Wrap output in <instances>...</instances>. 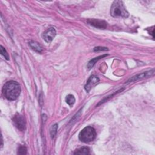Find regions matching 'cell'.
I'll list each match as a JSON object with an SVG mask.
<instances>
[{
    "mask_svg": "<svg viewBox=\"0 0 155 155\" xmlns=\"http://www.w3.org/2000/svg\"><path fill=\"white\" fill-rule=\"evenodd\" d=\"M28 45H30L31 48H32V50H33L36 52H38V53H40L43 50V48H42V46L39 43H38L36 42L31 41L28 43Z\"/></svg>",
    "mask_w": 155,
    "mask_h": 155,
    "instance_id": "cell-9",
    "label": "cell"
},
{
    "mask_svg": "<svg viewBox=\"0 0 155 155\" xmlns=\"http://www.w3.org/2000/svg\"><path fill=\"white\" fill-rule=\"evenodd\" d=\"M58 124H54V125H53L50 128V136H51V137L52 139H53L56 133H57V130H58Z\"/></svg>",
    "mask_w": 155,
    "mask_h": 155,
    "instance_id": "cell-13",
    "label": "cell"
},
{
    "mask_svg": "<svg viewBox=\"0 0 155 155\" xmlns=\"http://www.w3.org/2000/svg\"><path fill=\"white\" fill-rule=\"evenodd\" d=\"M99 82V79L97 76H91L88 81H87V83L84 86V88L85 90L87 91V92H89L90 91V90L93 87H94L98 82Z\"/></svg>",
    "mask_w": 155,
    "mask_h": 155,
    "instance_id": "cell-8",
    "label": "cell"
},
{
    "mask_svg": "<svg viewBox=\"0 0 155 155\" xmlns=\"http://www.w3.org/2000/svg\"><path fill=\"white\" fill-rule=\"evenodd\" d=\"M27 153V148L24 145H20L18 147L17 153L18 154H26Z\"/></svg>",
    "mask_w": 155,
    "mask_h": 155,
    "instance_id": "cell-14",
    "label": "cell"
},
{
    "mask_svg": "<svg viewBox=\"0 0 155 155\" xmlns=\"http://www.w3.org/2000/svg\"><path fill=\"white\" fill-rule=\"evenodd\" d=\"M110 14L114 18H127L129 16L123 2L119 0H116L113 2L110 8Z\"/></svg>",
    "mask_w": 155,
    "mask_h": 155,
    "instance_id": "cell-2",
    "label": "cell"
},
{
    "mask_svg": "<svg viewBox=\"0 0 155 155\" xmlns=\"http://www.w3.org/2000/svg\"><path fill=\"white\" fill-rule=\"evenodd\" d=\"M108 54H103V55H101L99 56H97V57H96L92 59H91L89 62L88 63V65H87V68L88 70H90L91 68H93V67L94 65V64L96 63V62H97L99 59H101V58H103L105 56H107Z\"/></svg>",
    "mask_w": 155,
    "mask_h": 155,
    "instance_id": "cell-10",
    "label": "cell"
},
{
    "mask_svg": "<svg viewBox=\"0 0 155 155\" xmlns=\"http://www.w3.org/2000/svg\"><path fill=\"white\" fill-rule=\"evenodd\" d=\"M74 154H89L90 149L88 147H84L76 150L74 153Z\"/></svg>",
    "mask_w": 155,
    "mask_h": 155,
    "instance_id": "cell-11",
    "label": "cell"
},
{
    "mask_svg": "<svg viewBox=\"0 0 155 155\" xmlns=\"http://www.w3.org/2000/svg\"><path fill=\"white\" fill-rule=\"evenodd\" d=\"M56 35V31L54 28L50 27L48 28L46 31H45V32L42 35V37L46 42L50 43L53 41Z\"/></svg>",
    "mask_w": 155,
    "mask_h": 155,
    "instance_id": "cell-6",
    "label": "cell"
},
{
    "mask_svg": "<svg viewBox=\"0 0 155 155\" xmlns=\"http://www.w3.org/2000/svg\"><path fill=\"white\" fill-rule=\"evenodd\" d=\"M1 54L5 58V59L9 60V56L8 53L7 52L6 50L2 47V45H1Z\"/></svg>",
    "mask_w": 155,
    "mask_h": 155,
    "instance_id": "cell-15",
    "label": "cell"
},
{
    "mask_svg": "<svg viewBox=\"0 0 155 155\" xmlns=\"http://www.w3.org/2000/svg\"><path fill=\"white\" fill-rule=\"evenodd\" d=\"M93 50L94 51H107L108 50V48L107 47H96L94 48Z\"/></svg>",
    "mask_w": 155,
    "mask_h": 155,
    "instance_id": "cell-16",
    "label": "cell"
},
{
    "mask_svg": "<svg viewBox=\"0 0 155 155\" xmlns=\"http://www.w3.org/2000/svg\"><path fill=\"white\" fill-rule=\"evenodd\" d=\"M2 94L8 101H15L20 95L21 88L19 84L15 81H7L3 86Z\"/></svg>",
    "mask_w": 155,
    "mask_h": 155,
    "instance_id": "cell-1",
    "label": "cell"
},
{
    "mask_svg": "<svg viewBox=\"0 0 155 155\" xmlns=\"http://www.w3.org/2000/svg\"><path fill=\"white\" fill-rule=\"evenodd\" d=\"M154 74V69L153 68L151 70L147 71L141 73L140 74H137L134 76H133L130 79H128V81L127 82L130 83V82H132L139 80V79H145V78H149L151 76H153Z\"/></svg>",
    "mask_w": 155,
    "mask_h": 155,
    "instance_id": "cell-5",
    "label": "cell"
},
{
    "mask_svg": "<svg viewBox=\"0 0 155 155\" xmlns=\"http://www.w3.org/2000/svg\"><path fill=\"white\" fill-rule=\"evenodd\" d=\"M75 101H76V99H75L74 96L72 94H68L65 97L66 103L71 107L74 105V104L75 103Z\"/></svg>",
    "mask_w": 155,
    "mask_h": 155,
    "instance_id": "cell-12",
    "label": "cell"
},
{
    "mask_svg": "<svg viewBox=\"0 0 155 155\" xmlns=\"http://www.w3.org/2000/svg\"><path fill=\"white\" fill-rule=\"evenodd\" d=\"M87 22L90 25L100 29H105L107 26V23L105 21L101 19H90L87 20Z\"/></svg>",
    "mask_w": 155,
    "mask_h": 155,
    "instance_id": "cell-7",
    "label": "cell"
},
{
    "mask_svg": "<svg viewBox=\"0 0 155 155\" xmlns=\"http://www.w3.org/2000/svg\"><path fill=\"white\" fill-rule=\"evenodd\" d=\"M96 137V130L90 126H87L83 128L79 134V139L84 143H88L94 140Z\"/></svg>",
    "mask_w": 155,
    "mask_h": 155,
    "instance_id": "cell-3",
    "label": "cell"
},
{
    "mask_svg": "<svg viewBox=\"0 0 155 155\" xmlns=\"http://www.w3.org/2000/svg\"><path fill=\"white\" fill-rule=\"evenodd\" d=\"M12 121L15 126L21 131H25L26 128V121L24 116L16 113L12 118Z\"/></svg>",
    "mask_w": 155,
    "mask_h": 155,
    "instance_id": "cell-4",
    "label": "cell"
}]
</instances>
